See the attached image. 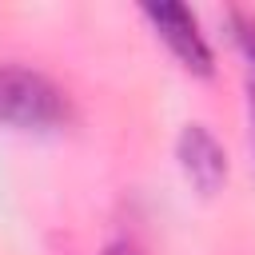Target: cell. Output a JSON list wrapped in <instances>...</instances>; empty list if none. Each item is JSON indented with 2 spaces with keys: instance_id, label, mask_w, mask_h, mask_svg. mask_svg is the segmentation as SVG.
<instances>
[{
  "instance_id": "obj_1",
  "label": "cell",
  "mask_w": 255,
  "mask_h": 255,
  "mask_svg": "<svg viewBox=\"0 0 255 255\" xmlns=\"http://www.w3.org/2000/svg\"><path fill=\"white\" fill-rule=\"evenodd\" d=\"M64 92L32 68H0V124L20 131H52L68 124Z\"/></svg>"
},
{
  "instance_id": "obj_2",
  "label": "cell",
  "mask_w": 255,
  "mask_h": 255,
  "mask_svg": "<svg viewBox=\"0 0 255 255\" xmlns=\"http://www.w3.org/2000/svg\"><path fill=\"white\" fill-rule=\"evenodd\" d=\"M143 16L155 24V36L175 52V60L187 72L211 76V48L199 36V24L183 4H143Z\"/></svg>"
},
{
  "instance_id": "obj_3",
  "label": "cell",
  "mask_w": 255,
  "mask_h": 255,
  "mask_svg": "<svg viewBox=\"0 0 255 255\" xmlns=\"http://www.w3.org/2000/svg\"><path fill=\"white\" fill-rule=\"evenodd\" d=\"M179 163H183L187 179H191L203 195H211V191L223 183V175H227L223 147H219V143H215L199 124L183 128V135H179Z\"/></svg>"
},
{
  "instance_id": "obj_4",
  "label": "cell",
  "mask_w": 255,
  "mask_h": 255,
  "mask_svg": "<svg viewBox=\"0 0 255 255\" xmlns=\"http://www.w3.org/2000/svg\"><path fill=\"white\" fill-rule=\"evenodd\" d=\"M231 36L239 44V52L255 64V16H243V12H231Z\"/></svg>"
},
{
  "instance_id": "obj_5",
  "label": "cell",
  "mask_w": 255,
  "mask_h": 255,
  "mask_svg": "<svg viewBox=\"0 0 255 255\" xmlns=\"http://www.w3.org/2000/svg\"><path fill=\"white\" fill-rule=\"evenodd\" d=\"M104 255H139L131 243H112V247H104Z\"/></svg>"
},
{
  "instance_id": "obj_6",
  "label": "cell",
  "mask_w": 255,
  "mask_h": 255,
  "mask_svg": "<svg viewBox=\"0 0 255 255\" xmlns=\"http://www.w3.org/2000/svg\"><path fill=\"white\" fill-rule=\"evenodd\" d=\"M251 128H255V88H251Z\"/></svg>"
}]
</instances>
